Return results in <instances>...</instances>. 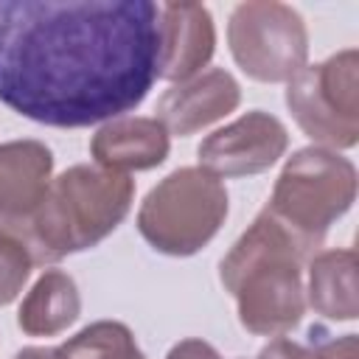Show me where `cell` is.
<instances>
[{
	"mask_svg": "<svg viewBox=\"0 0 359 359\" xmlns=\"http://www.w3.org/2000/svg\"><path fill=\"white\" fill-rule=\"evenodd\" d=\"M160 79V3L0 0V101L81 129L132 112Z\"/></svg>",
	"mask_w": 359,
	"mask_h": 359,
	"instance_id": "6da1fadb",
	"label": "cell"
},
{
	"mask_svg": "<svg viewBox=\"0 0 359 359\" xmlns=\"http://www.w3.org/2000/svg\"><path fill=\"white\" fill-rule=\"evenodd\" d=\"M132 199L129 174L79 163L50 180L28 216L0 219V233L20 241L34 266H48L104 241L126 219Z\"/></svg>",
	"mask_w": 359,
	"mask_h": 359,
	"instance_id": "7a4b0ae2",
	"label": "cell"
},
{
	"mask_svg": "<svg viewBox=\"0 0 359 359\" xmlns=\"http://www.w3.org/2000/svg\"><path fill=\"white\" fill-rule=\"evenodd\" d=\"M311 255L266 210L238 236L219 264V280L236 300L238 323L258 337H283L306 314L303 261Z\"/></svg>",
	"mask_w": 359,
	"mask_h": 359,
	"instance_id": "3957f363",
	"label": "cell"
},
{
	"mask_svg": "<svg viewBox=\"0 0 359 359\" xmlns=\"http://www.w3.org/2000/svg\"><path fill=\"white\" fill-rule=\"evenodd\" d=\"M353 199V163L339 151L306 146L283 163L264 210L275 216L309 255H314L331 224L351 210Z\"/></svg>",
	"mask_w": 359,
	"mask_h": 359,
	"instance_id": "277c9868",
	"label": "cell"
},
{
	"mask_svg": "<svg viewBox=\"0 0 359 359\" xmlns=\"http://www.w3.org/2000/svg\"><path fill=\"white\" fill-rule=\"evenodd\" d=\"M227 208L222 180L199 165H182L146 194L137 210V230L151 250L188 258L219 233Z\"/></svg>",
	"mask_w": 359,
	"mask_h": 359,
	"instance_id": "5b68a950",
	"label": "cell"
},
{
	"mask_svg": "<svg viewBox=\"0 0 359 359\" xmlns=\"http://www.w3.org/2000/svg\"><path fill=\"white\" fill-rule=\"evenodd\" d=\"M286 107L314 146L342 151L359 143V53L345 48L306 65L286 81Z\"/></svg>",
	"mask_w": 359,
	"mask_h": 359,
	"instance_id": "8992f818",
	"label": "cell"
},
{
	"mask_svg": "<svg viewBox=\"0 0 359 359\" xmlns=\"http://www.w3.org/2000/svg\"><path fill=\"white\" fill-rule=\"evenodd\" d=\"M227 45L236 65L255 81H289L309 59L303 17L278 0L238 3L227 22Z\"/></svg>",
	"mask_w": 359,
	"mask_h": 359,
	"instance_id": "52a82bcc",
	"label": "cell"
},
{
	"mask_svg": "<svg viewBox=\"0 0 359 359\" xmlns=\"http://www.w3.org/2000/svg\"><path fill=\"white\" fill-rule=\"evenodd\" d=\"M286 126L264 109H250L227 126L210 132L199 143L196 157L202 171L213 174L216 180H233L272 168L286 154Z\"/></svg>",
	"mask_w": 359,
	"mask_h": 359,
	"instance_id": "ba28073f",
	"label": "cell"
},
{
	"mask_svg": "<svg viewBox=\"0 0 359 359\" xmlns=\"http://www.w3.org/2000/svg\"><path fill=\"white\" fill-rule=\"evenodd\" d=\"M216 25L202 3H160V79L182 84L208 67Z\"/></svg>",
	"mask_w": 359,
	"mask_h": 359,
	"instance_id": "9c48e42d",
	"label": "cell"
},
{
	"mask_svg": "<svg viewBox=\"0 0 359 359\" xmlns=\"http://www.w3.org/2000/svg\"><path fill=\"white\" fill-rule=\"evenodd\" d=\"M238 101H241L238 81L227 70L210 67L165 90L157 101V121L165 126L168 135L188 137L230 115L238 107Z\"/></svg>",
	"mask_w": 359,
	"mask_h": 359,
	"instance_id": "30bf717a",
	"label": "cell"
},
{
	"mask_svg": "<svg viewBox=\"0 0 359 359\" xmlns=\"http://www.w3.org/2000/svg\"><path fill=\"white\" fill-rule=\"evenodd\" d=\"M171 140L157 118L121 115L98 126L90 140V154L95 165L118 174L149 171L168 157Z\"/></svg>",
	"mask_w": 359,
	"mask_h": 359,
	"instance_id": "8fae6325",
	"label": "cell"
},
{
	"mask_svg": "<svg viewBox=\"0 0 359 359\" xmlns=\"http://www.w3.org/2000/svg\"><path fill=\"white\" fill-rule=\"evenodd\" d=\"M53 180V154L39 140L0 143V219L28 216Z\"/></svg>",
	"mask_w": 359,
	"mask_h": 359,
	"instance_id": "7c38bea8",
	"label": "cell"
},
{
	"mask_svg": "<svg viewBox=\"0 0 359 359\" xmlns=\"http://www.w3.org/2000/svg\"><path fill=\"white\" fill-rule=\"evenodd\" d=\"M306 303L325 320L348 323L359 314V278L353 250H323L309 258Z\"/></svg>",
	"mask_w": 359,
	"mask_h": 359,
	"instance_id": "4fadbf2b",
	"label": "cell"
},
{
	"mask_svg": "<svg viewBox=\"0 0 359 359\" xmlns=\"http://www.w3.org/2000/svg\"><path fill=\"white\" fill-rule=\"evenodd\" d=\"M81 314V294L76 280L62 269H45L31 292L22 297L17 325L28 337H56Z\"/></svg>",
	"mask_w": 359,
	"mask_h": 359,
	"instance_id": "5bb4252c",
	"label": "cell"
},
{
	"mask_svg": "<svg viewBox=\"0 0 359 359\" xmlns=\"http://www.w3.org/2000/svg\"><path fill=\"white\" fill-rule=\"evenodd\" d=\"M65 359H146L129 325L118 320H98L59 345Z\"/></svg>",
	"mask_w": 359,
	"mask_h": 359,
	"instance_id": "9a60e30c",
	"label": "cell"
},
{
	"mask_svg": "<svg viewBox=\"0 0 359 359\" xmlns=\"http://www.w3.org/2000/svg\"><path fill=\"white\" fill-rule=\"evenodd\" d=\"M31 269L34 264L22 250V244L0 233V306H8L11 300L20 297L22 286L31 278Z\"/></svg>",
	"mask_w": 359,
	"mask_h": 359,
	"instance_id": "2e32d148",
	"label": "cell"
},
{
	"mask_svg": "<svg viewBox=\"0 0 359 359\" xmlns=\"http://www.w3.org/2000/svg\"><path fill=\"white\" fill-rule=\"evenodd\" d=\"M311 353H314V359H359V337L342 334V337L325 339Z\"/></svg>",
	"mask_w": 359,
	"mask_h": 359,
	"instance_id": "e0dca14e",
	"label": "cell"
},
{
	"mask_svg": "<svg viewBox=\"0 0 359 359\" xmlns=\"http://www.w3.org/2000/svg\"><path fill=\"white\" fill-rule=\"evenodd\" d=\"M255 359H314V353H311V348H306L289 337H275L258 351Z\"/></svg>",
	"mask_w": 359,
	"mask_h": 359,
	"instance_id": "ac0fdd59",
	"label": "cell"
},
{
	"mask_svg": "<svg viewBox=\"0 0 359 359\" xmlns=\"http://www.w3.org/2000/svg\"><path fill=\"white\" fill-rule=\"evenodd\" d=\"M165 359H222V356H219V351L210 342L188 337V339H180L177 345H171Z\"/></svg>",
	"mask_w": 359,
	"mask_h": 359,
	"instance_id": "d6986e66",
	"label": "cell"
},
{
	"mask_svg": "<svg viewBox=\"0 0 359 359\" xmlns=\"http://www.w3.org/2000/svg\"><path fill=\"white\" fill-rule=\"evenodd\" d=\"M14 359H65L59 348H39V345H31V348H22Z\"/></svg>",
	"mask_w": 359,
	"mask_h": 359,
	"instance_id": "ffe728a7",
	"label": "cell"
}]
</instances>
